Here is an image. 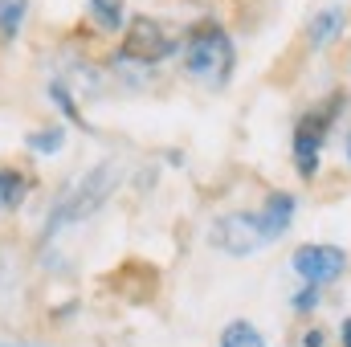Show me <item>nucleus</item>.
I'll use <instances>...</instances> for the list:
<instances>
[{
    "label": "nucleus",
    "instance_id": "f03ea898",
    "mask_svg": "<svg viewBox=\"0 0 351 347\" xmlns=\"http://www.w3.org/2000/svg\"><path fill=\"white\" fill-rule=\"evenodd\" d=\"M114 184H119V164H110V160L94 164L66 196H58V204H53V213H49V221H45V233L53 237L62 225H74V221H82L90 213H98V208L106 204V196L114 192Z\"/></svg>",
    "mask_w": 351,
    "mask_h": 347
},
{
    "label": "nucleus",
    "instance_id": "7ed1b4c3",
    "mask_svg": "<svg viewBox=\"0 0 351 347\" xmlns=\"http://www.w3.org/2000/svg\"><path fill=\"white\" fill-rule=\"evenodd\" d=\"M339 110H343V94H331L323 106H315V110H306L298 119V127H294V164H298V176L311 180L319 172V152H323L327 131L339 119Z\"/></svg>",
    "mask_w": 351,
    "mask_h": 347
},
{
    "label": "nucleus",
    "instance_id": "20e7f679",
    "mask_svg": "<svg viewBox=\"0 0 351 347\" xmlns=\"http://www.w3.org/2000/svg\"><path fill=\"white\" fill-rule=\"evenodd\" d=\"M176 53V37L172 29L156 16H135L123 33V58L127 62H139V66H156L164 58Z\"/></svg>",
    "mask_w": 351,
    "mask_h": 347
},
{
    "label": "nucleus",
    "instance_id": "9d476101",
    "mask_svg": "<svg viewBox=\"0 0 351 347\" xmlns=\"http://www.w3.org/2000/svg\"><path fill=\"white\" fill-rule=\"evenodd\" d=\"M221 347H265V339H262V331H258L254 323L237 319V323H229V327H225Z\"/></svg>",
    "mask_w": 351,
    "mask_h": 347
},
{
    "label": "nucleus",
    "instance_id": "39448f33",
    "mask_svg": "<svg viewBox=\"0 0 351 347\" xmlns=\"http://www.w3.org/2000/svg\"><path fill=\"white\" fill-rule=\"evenodd\" d=\"M208 241H213L217 250L233 254V258H245V254L262 250L265 237H262V225H258V213H229V217H221V221L213 225Z\"/></svg>",
    "mask_w": 351,
    "mask_h": 347
},
{
    "label": "nucleus",
    "instance_id": "423d86ee",
    "mask_svg": "<svg viewBox=\"0 0 351 347\" xmlns=\"http://www.w3.org/2000/svg\"><path fill=\"white\" fill-rule=\"evenodd\" d=\"M348 254L339 246H298L294 250V270L311 282V286H327L343 274Z\"/></svg>",
    "mask_w": 351,
    "mask_h": 347
},
{
    "label": "nucleus",
    "instance_id": "2eb2a0df",
    "mask_svg": "<svg viewBox=\"0 0 351 347\" xmlns=\"http://www.w3.org/2000/svg\"><path fill=\"white\" fill-rule=\"evenodd\" d=\"M315 307H319V286L306 282V290L294 294V311H315Z\"/></svg>",
    "mask_w": 351,
    "mask_h": 347
},
{
    "label": "nucleus",
    "instance_id": "f3484780",
    "mask_svg": "<svg viewBox=\"0 0 351 347\" xmlns=\"http://www.w3.org/2000/svg\"><path fill=\"white\" fill-rule=\"evenodd\" d=\"M339 331H343V347H351V319H343V327H339Z\"/></svg>",
    "mask_w": 351,
    "mask_h": 347
},
{
    "label": "nucleus",
    "instance_id": "1a4fd4ad",
    "mask_svg": "<svg viewBox=\"0 0 351 347\" xmlns=\"http://www.w3.org/2000/svg\"><path fill=\"white\" fill-rule=\"evenodd\" d=\"M25 12H29V0H0V45L16 41Z\"/></svg>",
    "mask_w": 351,
    "mask_h": 347
},
{
    "label": "nucleus",
    "instance_id": "f8f14e48",
    "mask_svg": "<svg viewBox=\"0 0 351 347\" xmlns=\"http://www.w3.org/2000/svg\"><path fill=\"white\" fill-rule=\"evenodd\" d=\"M62 143H66V131H62V127H41V131L29 135V147H33V152H45V156L62 152Z\"/></svg>",
    "mask_w": 351,
    "mask_h": 347
},
{
    "label": "nucleus",
    "instance_id": "9b49d317",
    "mask_svg": "<svg viewBox=\"0 0 351 347\" xmlns=\"http://www.w3.org/2000/svg\"><path fill=\"white\" fill-rule=\"evenodd\" d=\"M25 176L16 172H0V208H16L21 200H25Z\"/></svg>",
    "mask_w": 351,
    "mask_h": 347
},
{
    "label": "nucleus",
    "instance_id": "6e6552de",
    "mask_svg": "<svg viewBox=\"0 0 351 347\" xmlns=\"http://www.w3.org/2000/svg\"><path fill=\"white\" fill-rule=\"evenodd\" d=\"M339 33H343V8H327V12H319V16L311 21L306 41H311V49H323V45H331Z\"/></svg>",
    "mask_w": 351,
    "mask_h": 347
},
{
    "label": "nucleus",
    "instance_id": "ddd939ff",
    "mask_svg": "<svg viewBox=\"0 0 351 347\" xmlns=\"http://www.w3.org/2000/svg\"><path fill=\"white\" fill-rule=\"evenodd\" d=\"M90 12L102 29H119L123 25V0H90Z\"/></svg>",
    "mask_w": 351,
    "mask_h": 347
},
{
    "label": "nucleus",
    "instance_id": "dca6fc26",
    "mask_svg": "<svg viewBox=\"0 0 351 347\" xmlns=\"http://www.w3.org/2000/svg\"><path fill=\"white\" fill-rule=\"evenodd\" d=\"M302 344H306V347H323V335H319V331H311V335H306Z\"/></svg>",
    "mask_w": 351,
    "mask_h": 347
},
{
    "label": "nucleus",
    "instance_id": "0eeeda50",
    "mask_svg": "<svg viewBox=\"0 0 351 347\" xmlns=\"http://www.w3.org/2000/svg\"><path fill=\"white\" fill-rule=\"evenodd\" d=\"M290 221H294V196H290V192H274V196L265 200V208L258 213V225H262L265 241H278V237L290 229Z\"/></svg>",
    "mask_w": 351,
    "mask_h": 347
},
{
    "label": "nucleus",
    "instance_id": "4468645a",
    "mask_svg": "<svg viewBox=\"0 0 351 347\" xmlns=\"http://www.w3.org/2000/svg\"><path fill=\"white\" fill-rule=\"evenodd\" d=\"M49 94H53V102H58V106H62L70 119H82V115H78V102L70 98V90L62 86V82H53V86H49Z\"/></svg>",
    "mask_w": 351,
    "mask_h": 347
},
{
    "label": "nucleus",
    "instance_id": "f257e3e1",
    "mask_svg": "<svg viewBox=\"0 0 351 347\" xmlns=\"http://www.w3.org/2000/svg\"><path fill=\"white\" fill-rule=\"evenodd\" d=\"M184 74L204 86H225L233 74V41L221 25H196L184 37Z\"/></svg>",
    "mask_w": 351,
    "mask_h": 347
},
{
    "label": "nucleus",
    "instance_id": "6ab92c4d",
    "mask_svg": "<svg viewBox=\"0 0 351 347\" xmlns=\"http://www.w3.org/2000/svg\"><path fill=\"white\" fill-rule=\"evenodd\" d=\"M12 347H21V344H12Z\"/></svg>",
    "mask_w": 351,
    "mask_h": 347
},
{
    "label": "nucleus",
    "instance_id": "a211bd4d",
    "mask_svg": "<svg viewBox=\"0 0 351 347\" xmlns=\"http://www.w3.org/2000/svg\"><path fill=\"white\" fill-rule=\"evenodd\" d=\"M348 160H351V135H348Z\"/></svg>",
    "mask_w": 351,
    "mask_h": 347
}]
</instances>
